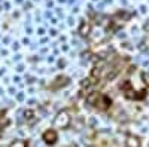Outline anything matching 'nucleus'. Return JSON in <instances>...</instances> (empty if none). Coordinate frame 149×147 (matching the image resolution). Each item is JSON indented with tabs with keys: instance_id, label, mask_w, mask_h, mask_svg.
<instances>
[{
	"instance_id": "nucleus-9",
	"label": "nucleus",
	"mask_w": 149,
	"mask_h": 147,
	"mask_svg": "<svg viewBox=\"0 0 149 147\" xmlns=\"http://www.w3.org/2000/svg\"><path fill=\"white\" fill-rule=\"evenodd\" d=\"M33 110H26V112H24V119H26V120H30L31 117H33Z\"/></svg>"
},
{
	"instance_id": "nucleus-1",
	"label": "nucleus",
	"mask_w": 149,
	"mask_h": 147,
	"mask_svg": "<svg viewBox=\"0 0 149 147\" xmlns=\"http://www.w3.org/2000/svg\"><path fill=\"white\" fill-rule=\"evenodd\" d=\"M70 125V116L67 112H60L54 120V126L55 128H61V129H64Z\"/></svg>"
},
{
	"instance_id": "nucleus-10",
	"label": "nucleus",
	"mask_w": 149,
	"mask_h": 147,
	"mask_svg": "<svg viewBox=\"0 0 149 147\" xmlns=\"http://www.w3.org/2000/svg\"><path fill=\"white\" fill-rule=\"evenodd\" d=\"M142 77H143V82H145V85H146V86H149V75L143 73V75H142Z\"/></svg>"
},
{
	"instance_id": "nucleus-7",
	"label": "nucleus",
	"mask_w": 149,
	"mask_h": 147,
	"mask_svg": "<svg viewBox=\"0 0 149 147\" xmlns=\"http://www.w3.org/2000/svg\"><path fill=\"white\" fill-rule=\"evenodd\" d=\"M9 147H29V143L26 140H15L9 144Z\"/></svg>"
},
{
	"instance_id": "nucleus-5",
	"label": "nucleus",
	"mask_w": 149,
	"mask_h": 147,
	"mask_svg": "<svg viewBox=\"0 0 149 147\" xmlns=\"http://www.w3.org/2000/svg\"><path fill=\"white\" fill-rule=\"evenodd\" d=\"M125 144H127V147H140V140H139L137 137L130 135V137L125 140Z\"/></svg>"
},
{
	"instance_id": "nucleus-2",
	"label": "nucleus",
	"mask_w": 149,
	"mask_h": 147,
	"mask_svg": "<svg viewBox=\"0 0 149 147\" xmlns=\"http://www.w3.org/2000/svg\"><path fill=\"white\" fill-rule=\"evenodd\" d=\"M112 104V100L107 97V95H100V98H98V101H97V104H95V107H98L100 110H106L109 106Z\"/></svg>"
},
{
	"instance_id": "nucleus-4",
	"label": "nucleus",
	"mask_w": 149,
	"mask_h": 147,
	"mask_svg": "<svg viewBox=\"0 0 149 147\" xmlns=\"http://www.w3.org/2000/svg\"><path fill=\"white\" fill-rule=\"evenodd\" d=\"M121 88H122V92H124V95H125L127 98H136V97H137V95L134 94V91L131 89V82L130 80L124 82Z\"/></svg>"
},
{
	"instance_id": "nucleus-11",
	"label": "nucleus",
	"mask_w": 149,
	"mask_h": 147,
	"mask_svg": "<svg viewBox=\"0 0 149 147\" xmlns=\"http://www.w3.org/2000/svg\"><path fill=\"white\" fill-rule=\"evenodd\" d=\"M3 115H5V112H0V119L3 117Z\"/></svg>"
},
{
	"instance_id": "nucleus-8",
	"label": "nucleus",
	"mask_w": 149,
	"mask_h": 147,
	"mask_svg": "<svg viewBox=\"0 0 149 147\" xmlns=\"http://www.w3.org/2000/svg\"><path fill=\"white\" fill-rule=\"evenodd\" d=\"M67 77H58L57 79V82L55 83H52V88H58V86H61V85H67Z\"/></svg>"
},
{
	"instance_id": "nucleus-6",
	"label": "nucleus",
	"mask_w": 149,
	"mask_h": 147,
	"mask_svg": "<svg viewBox=\"0 0 149 147\" xmlns=\"http://www.w3.org/2000/svg\"><path fill=\"white\" fill-rule=\"evenodd\" d=\"M79 33L82 36H90L91 34V26H90L88 22H82L81 27H79Z\"/></svg>"
},
{
	"instance_id": "nucleus-3",
	"label": "nucleus",
	"mask_w": 149,
	"mask_h": 147,
	"mask_svg": "<svg viewBox=\"0 0 149 147\" xmlns=\"http://www.w3.org/2000/svg\"><path fill=\"white\" fill-rule=\"evenodd\" d=\"M57 132H55V129H48V131H45V134H43V140H45V143L46 144H54L55 141H57Z\"/></svg>"
}]
</instances>
